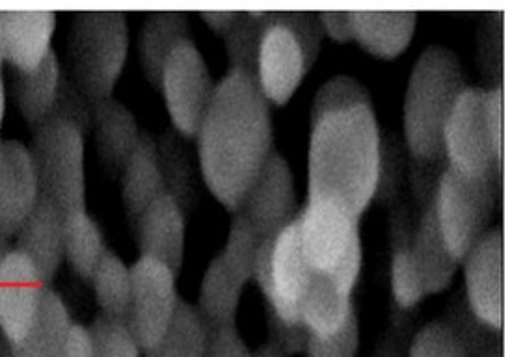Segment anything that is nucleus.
<instances>
[{"instance_id": "nucleus-10", "label": "nucleus", "mask_w": 512, "mask_h": 357, "mask_svg": "<svg viewBox=\"0 0 512 357\" xmlns=\"http://www.w3.org/2000/svg\"><path fill=\"white\" fill-rule=\"evenodd\" d=\"M444 157L447 166L464 175L501 179L486 125L483 88L468 86L460 95L445 127Z\"/></svg>"}, {"instance_id": "nucleus-51", "label": "nucleus", "mask_w": 512, "mask_h": 357, "mask_svg": "<svg viewBox=\"0 0 512 357\" xmlns=\"http://www.w3.org/2000/svg\"><path fill=\"white\" fill-rule=\"evenodd\" d=\"M4 116H6V86H4V77H2V69H0V131H2Z\"/></svg>"}, {"instance_id": "nucleus-44", "label": "nucleus", "mask_w": 512, "mask_h": 357, "mask_svg": "<svg viewBox=\"0 0 512 357\" xmlns=\"http://www.w3.org/2000/svg\"><path fill=\"white\" fill-rule=\"evenodd\" d=\"M503 86L485 90L486 125L490 134L492 153L499 172H503Z\"/></svg>"}, {"instance_id": "nucleus-1", "label": "nucleus", "mask_w": 512, "mask_h": 357, "mask_svg": "<svg viewBox=\"0 0 512 357\" xmlns=\"http://www.w3.org/2000/svg\"><path fill=\"white\" fill-rule=\"evenodd\" d=\"M196 138L203 183L228 211H239L274 151L269 101L257 82L228 71L216 84Z\"/></svg>"}, {"instance_id": "nucleus-5", "label": "nucleus", "mask_w": 512, "mask_h": 357, "mask_svg": "<svg viewBox=\"0 0 512 357\" xmlns=\"http://www.w3.org/2000/svg\"><path fill=\"white\" fill-rule=\"evenodd\" d=\"M86 131L73 119L51 114L36 127L30 155L41 196L51 199L64 216L88 209Z\"/></svg>"}, {"instance_id": "nucleus-27", "label": "nucleus", "mask_w": 512, "mask_h": 357, "mask_svg": "<svg viewBox=\"0 0 512 357\" xmlns=\"http://www.w3.org/2000/svg\"><path fill=\"white\" fill-rule=\"evenodd\" d=\"M352 309L351 292L343 291L330 274L311 270L308 287L300 300V318L311 333H334L343 326Z\"/></svg>"}, {"instance_id": "nucleus-21", "label": "nucleus", "mask_w": 512, "mask_h": 357, "mask_svg": "<svg viewBox=\"0 0 512 357\" xmlns=\"http://www.w3.org/2000/svg\"><path fill=\"white\" fill-rule=\"evenodd\" d=\"M90 106L99 155L110 170L122 172L142 138L136 116L116 97L90 103Z\"/></svg>"}, {"instance_id": "nucleus-24", "label": "nucleus", "mask_w": 512, "mask_h": 357, "mask_svg": "<svg viewBox=\"0 0 512 357\" xmlns=\"http://www.w3.org/2000/svg\"><path fill=\"white\" fill-rule=\"evenodd\" d=\"M71 326L68 305L49 287L27 335L19 343L10 344V357H64Z\"/></svg>"}, {"instance_id": "nucleus-25", "label": "nucleus", "mask_w": 512, "mask_h": 357, "mask_svg": "<svg viewBox=\"0 0 512 357\" xmlns=\"http://www.w3.org/2000/svg\"><path fill=\"white\" fill-rule=\"evenodd\" d=\"M416 25L414 12H352V40L367 53L390 60L408 49Z\"/></svg>"}, {"instance_id": "nucleus-53", "label": "nucleus", "mask_w": 512, "mask_h": 357, "mask_svg": "<svg viewBox=\"0 0 512 357\" xmlns=\"http://www.w3.org/2000/svg\"><path fill=\"white\" fill-rule=\"evenodd\" d=\"M6 64L4 60V12H0V69Z\"/></svg>"}, {"instance_id": "nucleus-20", "label": "nucleus", "mask_w": 512, "mask_h": 357, "mask_svg": "<svg viewBox=\"0 0 512 357\" xmlns=\"http://www.w3.org/2000/svg\"><path fill=\"white\" fill-rule=\"evenodd\" d=\"M412 252L425 296L445 291L453 283L460 261L445 242L434 199L419 214L418 227L412 233Z\"/></svg>"}, {"instance_id": "nucleus-3", "label": "nucleus", "mask_w": 512, "mask_h": 357, "mask_svg": "<svg viewBox=\"0 0 512 357\" xmlns=\"http://www.w3.org/2000/svg\"><path fill=\"white\" fill-rule=\"evenodd\" d=\"M466 88L459 56L451 49L431 45L421 53L412 67L403 105L405 146L412 159H445V127Z\"/></svg>"}, {"instance_id": "nucleus-54", "label": "nucleus", "mask_w": 512, "mask_h": 357, "mask_svg": "<svg viewBox=\"0 0 512 357\" xmlns=\"http://www.w3.org/2000/svg\"><path fill=\"white\" fill-rule=\"evenodd\" d=\"M488 357H503V348H501V346H498L496 350H492V352L488 354Z\"/></svg>"}, {"instance_id": "nucleus-40", "label": "nucleus", "mask_w": 512, "mask_h": 357, "mask_svg": "<svg viewBox=\"0 0 512 357\" xmlns=\"http://www.w3.org/2000/svg\"><path fill=\"white\" fill-rule=\"evenodd\" d=\"M360 320L356 309L339 330L330 335L311 333L306 344V357H356L360 352Z\"/></svg>"}, {"instance_id": "nucleus-31", "label": "nucleus", "mask_w": 512, "mask_h": 357, "mask_svg": "<svg viewBox=\"0 0 512 357\" xmlns=\"http://www.w3.org/2000/svg\"><path fill=\"white\" fill-rule=\"evenodd\" d=\"M90 283L94 287L95 302L99 305L101 317L127 324L133 294L131 266L125 265L120 255L107 250L95 268Z\"/></svg>"}, {"instance_id": "nucleus-42", "label": "nucleus", "mask_w": 512, "mask_h": 357, "mask_svg": "<svg viewBox=\"0 0 512 357\" xmlns=\"http://www.w3.org/2000/svg\"><path fill=\"white\" fill-rule=\"evenodd\" d=\"M405 173V155L397 136H382L380 142V168H378L377 192L375 199L391 203L399 198Z\"/></svg>"}, {"instance_id": "nucleus-50", "label": "nucleus", "mask_w": 512, "mask_h": 357, "mask_svg": "<svg viewBox=\"0 0 512 357\" xmlns=\"http://www.w3.org/2000/svg\"><path fill=\"white\" fill-rule=\"evenodd\" d=\"M252 357H289L287 354H283L282 350L276 346V344L263 343L256 352H252Z\"/></svg>"}, {"instance_id": "nucleus-26", "label": "nucleus", "mask_w": 512, "mask_h": 357, "mask_svg": "<svg viewBox=\"0 0 512 357\" xmlns=\"http://www.w3.org/2000/svg\"><path fill=\"white\" fill-rule=\"evenodd\" d=\"M62 84L64 73L54 51L36 69L15 71V103L27 125L36 129L53 114Z\"/></svg>"}, {"instance_id": "nucleus-52", "label": "nucleus", "mask_w": 512, "mask_h": 357, "mask_svg": "<svg viewBox=\"0 0 512 357\" xmlns=\"http://www.w3.org/2000/svg\"><path fill=\"white\" fill-rule=\"evenodd\" d=\"M14 248L10 246V238L4 237L2 233H0V265H2V261L6 259V255L12 252Z\"/></svg>"}, {"instance_id": "nucleus-16", "label": "nucleus", "mask_w": 512, "mask_h": 357, "mask_svg": "<svg viewBox=\"0 0 512 357\" xmlns=\"http://www.w3.org/2000/svg\"><path fill=\"white\" fill-rule=\"evenodd\" d=\"M135 227L140 257L159 261L179 278L185 263L187 216L176 199L162 194L136 218Z\"/></svg>"}, {"instance_id": "nucleus-12", "label": "nucleus", "mask_w": 512, "mask_h": 357, "mask_svg": "<svg viewBox=\"0 0 512 357\" xmlns=\"http://www.w3.org/2000/svg\"><path fill=\"white\" fill-rule=\"evenodd\" d=\"M464 298L473 315L490 330L505 322V240L503 229H488L464 257Z\"/></svg>"}, {"instance_id": "nucleus-4", "label": "nucleus", "mask_w": 512, "mask_h": 357, "mask_svg": "<svg viewBox=\"0 0 512 357\" xmlns=\"http://www.w3.org/2000/svg\"><path fill=\"white\" fill-rule=\"evenodd\" d=\"M69 60L75 86L97 103L114 97L129 58L131 32L125 12H79L69 27Z\"/></svg>"}, {"instance_id": "nucleus-23", "label": "nucleus", "mask_w": 512, "mask_h": 357, "mask_svg": "<svg viewBox=\"0 0 512 357\" xmlns=\"http://www.w3.org/2000/svg\"><path fill=\"white\" fill-rule=\"evenodd\" d=\"M190 40L189 15L185 12H153L146 15L140 36H138V56L146 80L159 90L162 71L183 41Z\"/></svg>"}, {"instance_id": "nucleus-48", "label": "nucleus", "mask_w": 512, "mask_h": 357, "mask_svg": "<svg viewBox=\"0 0 512 357\" xmlns=\"http://www.w3.org/2000/svg\"><path fill=\"white\" fill-rule=\"evenodd\" d=\"M241 12H200L203 23L216 34L226 36Z\"/></svg>"}, {"instance_id": "nucleus-41", "label": "nucleus", "mask_w": 512, "mask_h": 357, "mask_svg": "<svg viewBox=\"0 0 512 357\" xmlns=\"http://www.w3.org/2000/svg\"><path fill=\"white\" fill-rule=\"evenodd\" d=\"M406 357H466V352L444 320H434L414 335Z\"/></svg>"}, {"instance_id": "nucleus-43", "label": "nucleus", "mask_w": 512, "mask_h": 357, "mask_svg": "<svg viewBox=\"0 0 512 357\" xmlns=\"http://www.w3.org/2000/svg\"><path fill=\"white\" fill-rule=\"evenodd\" d=\"M265 320H267V331H269V343L276 344L283 354L295 357L306 352L310 330L302 320L287 322L282 317H278L276 311L267 304H265Z\"/></svg>"}, {"instance_id": "nucleus-47", "label": "nucleus", "mask_w": 512, "mask_h": 357, "mask_svg": "<svg viewBox=\"0 0 512 357\" xmlns=\"http://www.w3.org/2000/svg\"><path fill=\"white\" fill-rule=\"evenodd\" d=\"M64 357H94L92 335H90V330L86 326L73 322L71 331H69Z\"/></svg>"}, {"instance_id": "nucleus-22", "label": "nucleus", "mask_w": 512, "mask_h": 357, "mask_svg": "<svg viewBox=\"0 0 512 357\" xmlns=\"http://www.w3.org/2000/svg\"><path fill=\"white\" fill-rule=\"evenodd\" d=\"M120 179L123 207L133 222L155 199L166 194L159 147L151 134L142 133L135 153L120 172Z\"/></svg>"}, {"instance_id": "nucleus-38", "label": "nucleus", "mask_w": 512, "mask_h": 357, "mask_svg": "<svg viewBox=\"0 0 512 357\" xmlns=\"http://www.w3.org/2000/svg\"><path fill=\"white\" fill-rule=\"evenodd\" d=\"M477 60L492 86H503V14H486L477 32Z\"/></svg>"}, {"instance_id": "nucleus-6", "label": "nucleus", "mask_w": 512, "mask_h": 357, "mask_svg": "<svg viewBox=\"0 0 512 357\" xmlns=\"http://www.w3.org/2000/svg\"><path fill=\"white\" fill-rule=\"evenodd\" d=\"M499 185L501 179L494 175L470 177L451 166L440 175L434 196L436 216L449 250L460 263L488 233Z\"/></svg>"}, {"instance_id": "nucleus-36", "label": "nucleus", "mask_w": 512, "mask_h": 357, "mask_svg": "<svg viewBox=\"0 0 512 357\" xmlns=\"http://www.w3.org/2000/svg\"><path fill=\"white\" fill-rule=\"evenodd\" d=\"M176 136V131L166 134L162 144H157V147H159L162 175L166 183V194L176 199L177 205L187 216L194 198V179L190 173L189 159L183 147L179 146Z\"/></svg>"}, {"instance_id": "nucleus-13", "label": "nucleus", "mask_w": 512, "mask_h": 357, "mask_svg": "<svg viewBox=\"0 0 512 357\" xmlns=\"http://www.w3.org/2000/svg\"><path fill=\"white\" fill-rule=\"evenodd\" d=\"M239 211L254 225L263 242L274 240L297 220L295 179L289 162L278 151H272Z\"/></svg>"}, {"instance_id": "nucleus-37", "label": "nucleus", "mask_w": 512, "mask_h": 357, "mask_svg": "<svg viewBox=\"0 0 512 357\" xmlns=\"http://www.w3.org/2000/svg\"><path fill=\"white\" fill-rule=\"evenodd\" d=\"M270 23L287 28L302 51L306 73L315 66L323 47L324 30L319 12H269Z\"/></svg>"}, {"instance_id": "nucleus-2", "label": "nucleus", "mask_w": 512, "mask_h": 357, "mask_svg": "<svg viewBox=\"0 0 512 357\" xmlns=\"http://www.w3.org/2000/svg\"><path fill=\"white\" fill-rule=\"evenodd\" d=\"M380 142L375 110L358 106L311 127L308 203L334 201L360 218L377 192Z\"/></svg>"}, {"instance_id": "nucleus-8", "label": "nucleus", "mask_w": 512, "mask_h": 357, "mask_svg": "<svg viewBox=\"0 0 512 357\" xmlns=\"http://www.w3.org/2000/svg\"><path fill=\"white\" fill-rule=\"evenodd\" d=\"M215 88L211 69L198 45L192 40L183 41L170 54L159 86L177 134L196 138Z\"/></svg>"}, {"instance_id": "nucleus-14", "label": "nucleus", "mask_w": 512, "mask_h": 357, "mask_svg": "<svg viewBox=\"0 0 512 357\" xmlns=\"http://www.w3.org/2000/svg\"><path fill=\"white\" fill-rule=\"evenodd\" d=\"M47 289L23 253L6 255L0 265V335L6 343H19L27 335Z\"/></svg>"}, {"instance_id": "nucleus-28", "label": "nucleus", "mask_w": 512, "mask_h": 357, "mask_svg": "<svg viewBox=\"0 0 512 357\" xmlns=\"http://www.w3.org/2000/svg\"><path fill=\"white\" fill-rule=\"evenodd\" d=\"M244 287L246 283L231 272L218 253L203 272L196 305L209 328L237 324Z\"/></svg>"}, {"instance_id": "nucleus-35", "label": "nucleus", "mask_w": 512, "mask_h": 357, "mask_svg": "<svg viewBox=\"0 0 512 357\" xmlns=\"http://www.w3.org/2000/svg\"><path fill=\"white\" fill-rule=\"evenodd\" d=\"M261 244L263 240L257 235L250 220L241 211L233 212L228 240L224 250L220 252V257L224 259V263L231 272L246 285L254 276V266H256L257 253Z\"/></svg>"}, {"instance_id": "nucleus-15", "label": "nucleus", "mask_w": 512, "mask_h": 357, "mask_svg": "<svg viewBox=\"0 0 512 357\" xmlns=\"http://www.w3.org/2000/svg\"><path fill=\"white\" fill-rule=\"evenodd\" d=\"M41 198L34 160L23 142H0V233L14 238Z\"/></svg>"}, {"instance_id": "nucleus-19", "label": "nucleus", "mask_w": 512, "mask_h": 357, "mask_svg": "<svg viewBox=\"0 0 512 357\" xmlns=\"http://www.w3.org/2000/svg\"><path fill=\"white\" fill-rule=\"evenodd\" d=\"M56 14L4 12V60L14 71H32L53 53Z\"/></svg>"}, {"instance_id": "nucleus-39", "label": "nucleus", "mask_w": 512, "mask_h": 357, "mask_svg": "<svg viewBox=\"0 0 512 357\" xmlns=\"http://www.w3.org/2000/svg\"><path fill=\"white\" fill-rule=\"evenodd\" d=\"M94 357H142V348L125 322L97 317L88 328Z\"/></svg>"}, {"instance_id": "nucleus-49", "label": "nucleus", "mask_w": 512, "mask_h": 357, "mask_svg": "<svg viewBox=\"0 0 512 357\" xmlns=\"http://www.w3.org/2000/svg\"><path fill=\"white\" fill-rule=\"evenodd\" d=\"M371 357H406L405 346L395 335H388L377 344Z\"/></svg>"}, {"instance_id": "nucleus-29", "label": "nucleus", "mask_w": 512, "mask_h": 357, "mask_svg": "<svg viewBox=\"0 0 512 357\" xmlns=\"http://www.w3.org/2000/svg\"><path fill=\"white\" fill-rule=\"evenodd\" d=\"M391 294L401 311H410L425 300L412 252V231L405 207L391 214Z\"/></svg>"}, {"instance_id": "nucleus-46", "label": "nucleus", "mask_w": 512, "mask_h": 357, "mask_svg": "<svg viewBox=\"0 0 512 357\" xmlns=\"http://www.w3.org/2000/svg\"><path fill=\"white\" fill-rule=\"evenodd\" d=\"M319 19L332 40H352V12H319Z\"/></svg>"}, {"instance_id": "nucleus-45", "label": "nucleus", "mask_w": 512, "mask_h": 357, "mask_svg": "<svg viewBox=\"0 0 512 357\" xmlns=\"http://www.w3.org/2000/svg\"><path fill=\"white\" fill-rule=\"evenodd\" d=\"M207 357H252V350L244 341L237 324L216 326L209 328Z\"/></svg>"}, {"instance_id": "nucleus-11", "label": "nucleus", "mask_w": 512, "mask_h": 357, "mask_svg": "<svg viewBox=\"0 0 512 357\" xmlns=\"http://www.w3.org/2000/svg\"><path fill=\"white\" fill-rule=\"evenodd\" d=\"M297 224L302 250L315 272H334L352 250L362 246L360 218L334 201L306 203Z\"/></svg>"}, {"instance_id": "nucleus-30", "label": "nucleus", "mask_w": 512, "mask_h": 357, "mask_svg": "<svg viewBox=\"0 0 512 357\" xmlns=\"http://www.w3.org/2000/svg\"><path fill=\"white\" fill-rule=\"evenodd\" d=\"M209 326L196 305L179 300L176 317L159 343L144 352V357H207Z\"/></svg>"}, {"instance_id": "nucleus-32", "label": "nucleus", "mask_w": 512, "mask_h": 357, "mask_svg": "<svg viewBox=\"0 0 512 357\" xmlns=\"http://www.w3.org/2000/svg\"><path fill=\"white\" fill-rule=\"evenodd\" d=\"M105 253L107 246L101 227L88 211L68 214L64 225V257L71 270L84 281H90Z\"/></svg>"}, {"instance_id": "nucleus-7", "label": "nucleus", "mask_w": 512, "mask_h": 357, "mask_svg": "<svg viewBox=\"0 0 512 357\" xmlns=\"http://www.w3.org/2000/svg\"><path fill=\"white\" fill-rule=\"evenodd\" d=\"M311 266L302 250L297 220L274 240H265L257 253L254 276L265 304L287 322H298L300 300L310 281Z\"/></svg>"}, {"instance_id": "nucleus-34", "label": "nucleus", "mask_w": 512, "mask_h": 357, "mask_svg": "<svg viewBox=\"0 0 512 357\" xmlns=\"http://www.w3.org/2000/svg\"><path fill=\"white\" fill-rule=\"evenodd\" d=\"M369 106L373 108V97L364 84L349 75H337L334 79L326 80L319 88L311 103V127L328 116L339 112Z\"/></svg>"}, {"instance_id": "nucleus-9", "label": "nucleus", "mask_w": 512, "mask_h": 357, "mask_svg": "<svg viewBox=\"0 0 512 357\" xmlns=\"http://www.w3.org/2000/svg\"><path fill=\"white\" fill-rule=\"evenodd\" d=\"M133 294L127 315V326L135 335L142 352H148L161 341L176 317L179 305L177 276L155 259L140 257L131 266Z\"/></svg>"}, {"instance_id": "nucleus-18", "label": "nucleus", "mask_w": 512, "mask_h": 357, "mask_svg": "<svg viewBox=\"0 0 512 357\" xmlns=\"http://www.w3.org/2000/svg\"><path fill=\"white\" fill-rule=\"evenodd\" d=\"M306 75L302 51L293 34L280 25H272L261 43L257 66V86L265 99L274 105H285Z\"/></svg>"}, {"instance_id": "nucleus-33", "label": "nucleus", "mask_w": 512, "mask_h": 357, "mask_svg": "<svg viewBox=\"0 0 512 357\" xmlns=\"http://www.w3.org/2000/svg\"><path fill=\"white\" fill-rule=\"evenodd\" d=\"M272 27L269 12H241L235 25L224 36V47L228 56V71L243 73L257 82L259 53L265 34Z\"/></svg>"}, {"instance_id": "nucleus-17", "label": "nucleus", "mask_w": 512, "mask_h": 357, "mask_svg": "<svg viewBox=\"0 0 512 357\" xmlns=\"http://www.w3.org/2000/svg\"><path fill=\"white\" fill-rule=\"evenodd\" d=\"M66 216L51 199L41 196L34 211L15 235V248L36 266L43 283L51 287L64 257Z\"/></svg>"}]
</instances>
